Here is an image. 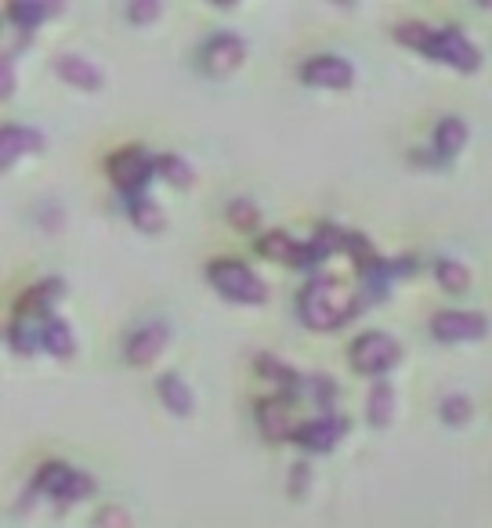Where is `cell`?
Segmentation results:
<instances>
[{"mask_svg": "<svg viewBox=\"0 0 492 528\" xmlns=\"http://www.w3.org/2000/svg\"><path fill=\"white\" fill-rule=\"evenodd\" d=\"M152 170H156V159L138 145H131V149H124V152H117L109 159V178H113V185L120 192H127V200H134L149 185Z\"/></svg>", "mask_w": 492, "mask_h": 528, "instance_id": "4", "label": "cell"}, {"mask_svg": "<svg viewBox=\"0 0 492 528\" xmlns=\"http://www.w3.org/2000/svg\"><path fill=\"white\" fill-rule=\"evenodd\" d=\"M257 246L268 260H279V264H298V257H301V243H293L286 232H268V235H261Z\"/></svg>", "mask_w": 492, "mask_h": 528, "instance_id": "19", "label": "cell"}, {"mask_svg": "<svg viewBox=\"0 0 492 528\" xmlns=\"http://www.w3.org/2000/svg\"><path fill=\"white\" fill-rule=\"evenodd\" d=\"M344 434H348V420L337 416V413H323L319 420H308V423H301L298 430H293V442L312 449V453H330Z\"/></svg>", "mask_w": 492, "mask_h": 528, "instance_id": "6", "label": "cell"}, {"mask_svg": "<svg viewBox=\"0 0 492 528\" xmlns=\"http://www.w3.org/2000/svg\"><path fill=\"white\" fill-rule=\"evenodd\" d=\"M337 246H344V232H337L333 225H323L305 246H301V257H298V264L301 268H312V264H319V260H326Z\"/></svg>", "mask_w": 492, "mask_h": 528, "instance_id": "15", "label": "cell"}, {"mask_svg": "<svg viewBox=\"0 0 492 528\" xmlns=\"http://www.w3.org/2000/svg\"><path fill=\"white\" fill-rule=\"evenodd\" d=\"M15 91V69H12V55H4V62H0V95H12Z\"/></svg>", "mask_w": 492, "mask_h": 528, "instance_id": "36", "label": "cell"}, {"mask_svg": "<svg viewBox=\"0 0 492 528\" xmlns=\"http://www.w3.org/2000/svg\"><path fill=\"white\" fill-rule=\"evenodd\" d=\"M463 141H467V123L456 120V116H445V120L438 123V131H435V152H438L442 159H453V156L463 149Z\"/></svg>", "mask_w": 492, "mask_h": 528, "instance_id": "18", "label": "cell"}, {"mask_svg": "<svg viewBox=\"0 0 492 528\" xmlns=\"http://www.w3.org/2000/svg\"><path fill=\"white\" fill-rule=\"evenodd\" d=\"M257 423H261V434H268L272 442H286V438H293V430H298V427H289L286 398H261L257 402Z\"/></svg>", "mask_w": 492, "mask_h": 528, "instance_id": "11", "label": "cell"}, {"mask_svg": "<svg viewBox=\"0 0 492 528\" xmlns=\"http://www.w3.org/2000/svg\"><path fill=\"white\" fill-rule=\"evenodd\" d=\"M211 283L221 297L239 301V304H261L268 297L264 283L246 268L243 260H214L211 264Z\"/></svg>", "mask_w": 492, "mask_h": 528, "instance_id": "2", "label": "cell"}, {"mask_svg": "<svg viewBox=\"0 0 492 528\" xmlns=\"http://www.w3.org/2000/svg\"><path fill=\"white\" fill-rule=\"evenodd\" d=\"M229 217H232V225H239V228H254L257 225V207L250 203V200H232L229 203Z\"/></svg>", "mask_w": 492, "mask_h": 528, "instance_id": "31", "label": "cell"}, {"mask_svg": "<svg viewBox=\"0 0 492 528\" xmlns=\"http://www.w3.org/2000/svg\"><path fill=\"white\" fill-rule=\"evenodd\" d=\"M395 362H399V344L391 340L387 333L369 329V333L355 336V344H351V366H355L358 373L380 377V373H387Z\"/></svg>", "mask_w": 492, "mask_h": 528, "instance_id": "3", "label": "cell"}, {"mask_svg": "<svg viewBox=\"0 0 492 528\" xmlns=\"http://www.w3.org/2000/svg\"><path fill=\"white\" fill-rule=\"evenodd\" d=\"M62 297V279H44L40 286H33L30 294H22L19 301V319H51V304Z\"/></svg>", "mask_w": 492, "mask_h": 528, "instance_id": "13", "label": "cell"}, {"mask_svg": "<svg viewBox=\"0 0 492 528\" xmlns=\"http://www.w3.org/2000/svg\"><path fill=\"white\" fill-rule=\"evenodd\" d=\"M127 210H131V221H134L142 232H160V228H163V210H160L152 200L134 196V200H127Z\"/></svg>", "mask_w": 492, "mask_h": 528, "instance_id": "25", "label": "cell"}, {"mask_svg": "<svg viewBox=\"0 0 492 528\" xmlns=\"http://www.w3.org/2000/svg\"><path fill=\"white\" fill-rule=\"evenodd\" d=\"M91 489H94V481H91L87 474L73 471V474H69V481H65V489L58 492V503H62V507H69V503H76V499L91 496Z\"/></svg>", "mask_w": 492, "mask_h": 528, "instance_id": "30", "label": "cell"}, {"mask_svg": "<svg viewBox=\"0 0 492 528\" xmlns=\"http://www.w3.org/2000/svg\"><path fill=\"white\" fill-rule=\"evenodd\" d=\"M435 276H438L442 290H449V294H463V290L470 286V272L463 268L460 260H453V257H442V260L435 264Z\"/></svg>", "mask_w": 492, "mask_h": 528, "instance_id": "24", "label": "cell"}, {"mask_svg": "<svg viewBox=\"0 0 492 528\" xmlns=\"http://www.w3.org/2000/svg\"><path fill=\"white\" fill-rule=\"evenodd\" d=\"M431 333L438 340H478V336H485V315H478V311H438L431 319Z\"/></svg>", "mask_w": 492, "mask_h": 528, "instance_id": "8", "label": "cell"}, {"mask_svg": "<svg viewBox=\"0 0 492 528\" xmlns=\"http://www.w3.org/2000/svg\"><path fill=\"white\" fill-rule=\"evenodd\" d=\"M470 416V402L463 398V395H449L445 402H442V420L445 423H463Z\"/></svg>", "mask_w": 492, "mask_h": 528, "instance_id": "32", "label": "cell"}, {"mask_svg": "<svg viewBox=\"0 0 492 528\" xmlns=\"http://www.w3.org/2000/svg\"><path fill=\"white\" fill-rule=\"evenodd\" d=\"M305 391L326 409V413H333V395H337V384L326 377V373H319V377H305Z\"/></svg>", "mask_w": 492, "mask_h": 528, "instance_id": "29", "label": "cell"}, {"mask_svg": "<svg viewBox=\"0 0 492 528\" xmlns=\"http://www.w3.org/2000/svg\"><path fill=\"white\" fill-rule=\"evenodd\" d=\"M257 370H261L268 380H275L286 395H301V391H305V377H301V373H293L289 366H282V362L272 359V355H261V359H257Z\"/></svg>", "mask_w": 492, "mask_h": 528, "instance_id": "20", "label": "cell"}, {"mask_svg": "<svg viewBox=\"0 0 492 528\" xmlns=\"http://www.w3.org/2000/svg\"><path fill=\"white\" fill-rule=\"evenodd\" d=\"M395 40L427 55V51H431V44H435V30H431V26H424V22H402V26H395Z\"/></svg>", "mask_w": 492, "mask_h": 528, "instance_id": "27", "label": "cell"}, {"mask_svg": "<svg viewBox=\"0 0 492 528\" xmlns=\"http://www.w3.org/2000/svg\"><path fill=\"white\" fill-rule=\"evenodd\" d=\"M44 145V134L33 131V127H4L0 131V166H12L19 156L26 152H37Z\"/></svg>", "mask_w": 492, "mask_h": 528, "instance_id": "12", "label": "cell"}, {"mask_svg": "<svg viewBox=\"0 0 492 528\" xmlns=\"http://www.w3.org/2000/svg\"><path fill=\"white\" fill-rule=\"evenodd\" d=\"M160 398H163V405H167L170 413H177V416H188V413H192V391H188L185 380L174 377V373L160 377Z\"/></svg>", "mask_w": 492, "mask_h": 528, "instance_id": "21", "label": "cell"}, {"mask_svg": "<svg viewBox=\"0 0 492 528\" xmlns=\"http://www.w3.org/2000/svg\"><path fill=\"white\" fill-rule=\"evenodd\" d=\"M156 170L163 174V178H167L170 185H177V189L192 185V166H188L181 156H174V152H163V156H156Z\"/></svg>", "mask_w": 492, "mask_h": 528, "instance_id": "26", "label": "cell"}, {"mask_svg": "<svg viewBox=\"0 0 492 528\" xmlns=\"http://www.w3.org/2000/svg\"><path fill=\"white\" fill-rule=\"evenodd\" d=\"M44 347L51 351V355H58V359H69L73 355V333H69V326L62 322V319H44Z\"/></svg>", "mask_w": 492, "mask_h": 528, "instance_id": "22", "label": "cell"}, {"mask_svg": "<svg viewBox=\"0 0 492 528\" xmlns=\"http://www.w3.org/2000/svg\"><path fill=\"white\" fill-rule=\"evenodd\" d=\"M55 72L65 80V83H73V87H87V91H94L98 83H102V72H98L87 58H80V55H58L55 58Z\"/></svg>", "mask_w": 492, "mask_h": 528, "instance_id": "14", "label": "cell"}, {"mask_svg": "<svg viewBox=\"0 0 492 528\" xmlns=\"http://www.w3.org/2000/svg\"><path fill=\"white\" fill-rule=\"evenodd\" d=\"M94 521H98V528H131V517L124 507H102Z\"/></svg>", "mask_w": 492, "mask_h": 528, "instance_id": "33", "label": "cell"}, {"mask_svg": "<svg viewBox=\"0 0 492 528\" xmlns=\"http://www.w3.org/2000/svg\"><path fill=\"white\" fill-rule=\"evenodd\" d=\"M391 413H395V391H391L387 380H376L369 391V423L384 427L391 420Z\"/></svg>", "mask_w": 492, "mask_h": 528, "instance_id": "23", "label": "cell"}, {"mask_svg": "<svg viewBox=\"0 0 492 528\" xmlns=\"http://www.w3.org/2000/svg\"><path fill=\"white\" fill-rule=\"evenodd\" d=\"M167 336H170V329H167V322H145V326H138L131 336H127V362H134V366H149L160 351L167 347Z\"/></svg>", "mask_w": 492, "mask_h": 528, "instance_id": "9", "label": "cell"}, {"mask_svg": "<svg viewBox=\"0 0 492 528\" xmlns=\"http://www.w3.org/2000/svg\"><path fill=\"white\" fill-rule=\"evenodd\" d=\"M301 76H305V83H312V87H330V91H344V87H351V80H355V69H351L344 58H337V55H319V58H308V62H305Z\"/></svg>", "mask_w": 492, "mask_h": 528, "instance_id": "7", "label": "cell"}, {"mask_svg": "<svg viewBox=\"0 0 492 528\" xmlns=\"http://www.w3.org/2000/svg\"><path fill=\"white\" fill-rule=\"evenodd\" d=\"M239 62H243V40H239V37L218 33V37L207 40V47H203V69H207L211 76H225V72H232Z\"/></svg>", "mask_w": 492, "mask_h": 528, "instance_id": "10", "label": "cell"}, {"mask_svg": "<svg viewBox=\"0 0 492 528\" xmlns=\"http://www.w3.org/2000/svg\"><path fill=\"white\" fill-rule=\"evenodd\" d=\"M362 308L358 301V290H348L341 279L333 276H319L312 279L301 297H298V311L305 319V326L312 329H337L344 319H351L355 311Z\"/></svg>", "mask_w": 492, "mask_h": 528, "instance_id": "1", "label": "cell"}, {"mask_svg": "<svg viewBox=\"0 0 492 528\" xmlns=\"http://www.w3.org/2000/svg\"><path fill=\"white\" fill-rule=\"evenodd\" d=\"M127 15H131V22H152L160 15V4L156 0H138V4L127 8Z\"/></svg>", "mask_w": 492, "mask_h": 528, "instance_id": "34", "label": "cell"}, {"mask_svg": "<svg viewBox=\"0 0 492 528\" xmlns=\"http://www.w3.org/2000/svg\"><path fill=\"white\" fill-rule=\"evenodd\" d=\"M69 474H73V471H69L65 464H55V460H51V464L40 467V474H37V481H33V492H51V496L58 499V492L65 489Z\"/></svg>", "mask_w": 492, "mask_h": 528, "instance_id": "28", "label": "cell"}, {"mask_svg": "<svg viewBox=\"0 0 492 528\" xmlns=\"http://www.w3.org/2000/svg\"><path fill=\"white\" fill-rule=\"evenodd\" d=\"M289 492L298 496V499L308 492V464H298V467H293V474H289Z\"/></svg>", "mask_w": 492, "mask_h": 528, "instance_id": "35", "label": "cell"}, {"mask_svg": "<svg viewBox=\"0 0 492 528\" xmlns=\"http://www.w3.org/2000/svg\"><path fill=\"white\" fill-rule=\"evenodd\" d=\"M8 344L19 351V355H33L37 347H44V322L37 319H15L8 329Z\"/></svg>", "mask_w": 492, "mask_h": 528, "instance_id": "16", "label": "cell"}, {"mask_svg": "<svg viewBox=\"0 0 492 528\" xmlns=\"http://www.w3.org/2000/svg\"><path fill=\"white\" fill-rule=\"evenodd\" d=\"M431 58H438V62H449L453 69H463V72H474L478 65H481V55H478V47L460 33V30H453V26H442V30H435V44H431V51H427Z\"/></svg>", "mask_w": 492, "mask_h": 528, "instance_id": "5", "label": "cell"}, {"mask_svg": "<svg viewBox=\"0 0 492 528\" xmlns=\"http://www.w3.org/2000/svg\"><path fill=\"white\" fill-rule=\"evenodd\" d=\"M58 8L55 4H40V0H15V4L8 8V19L15 22V30L22 33H33L47 15H55Z\"/></svg>", "mask_w": 492, "mask_h": 528, "instance_id": "17", "label": "cell"}]
</instances>
